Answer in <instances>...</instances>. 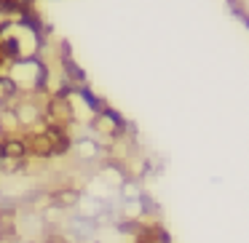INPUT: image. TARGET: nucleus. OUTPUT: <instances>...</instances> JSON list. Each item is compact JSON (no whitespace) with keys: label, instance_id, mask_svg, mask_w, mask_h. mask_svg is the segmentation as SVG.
Here are the masks:
<instances>
[{"label":"nucleus","instance_id":"obj_2","mask_svg":"<svg viewBox=\"0 0 249 243\" xmlns=\"http://www.w3.org/2000/svg\"><path fill=\"white\" fill-rule=\"evenodd\" d=\"M78 198H81V195H78L75 190H59V193H54V203L59 206V209H70V206H75Z\"/></svg>","mask_w":249,"mask_h":243},{"label":"nucleus","instance_id":"obj_5","mask_svg":"<svg viewBox=\"0 0 249 243\" xmlns=\"http://www.w3.org/2000/svg\"><path fill=\"white\" fill-rule=\"evenodd\" d=\"M6 54H19V43H17V40H8V43H6Z\"/></svg>","mask_w":249,"mask_h":243},{"label":"nucleus","instance_id":"obj_1","mask_svg":"<svg viewBox=\"0 0 249 243\" xmlns=\"http://www.w3.org/2000/svg\"><path fill=\"white\" fill-rule=\"evenodd\" d=\"M72 230H75L78 238H91L94 230H97V222L89 219V216H78V219L72 222Z\"/></svg>","mask_w":249,"mask_h":243},{"label":"nucleus","instance_id":"obj_6","mask_svg":"<svg viewBox=\"0 0 249 243\" xmlns=\"http://www.w3.org/2000/svg\"><path fill=\"white\" fill-rule=\"evenodd\" d=\"M0 238H3V227H0Z\"/></svg>","mask_w":249,"mask_h":243},{"label":"nucleus","instance_id":"obj_4","mask_svg":"<svg viewBox=\"0 0 249 243\" xmlns=\"http://www.w3.org/2000/svg\"><path fill=\"white\" fill-rule=\"evenodd\" d=\"M78 147H81V150H83L81 155H86V158H89V155H94L91 150H97V145H94V142H89V139H83V142H81V145H78Z\"/></svg>","mask_w":249,"mask_h":243},{"label":"nucleus","instance_id":"obj_3","mask_svg":"<svg viewBox=\"0 0 249 243\" xmlns=\"http://www.w3.org/2000/svg\"><path fill=\"white\" fill-rule=\"evenodd\" d=\"M0 155H6V158H22L24 155V145H22V142H6V145L0 147Z\"/></svg>","mask_w":249,"mask_h":243}]
</instances>
